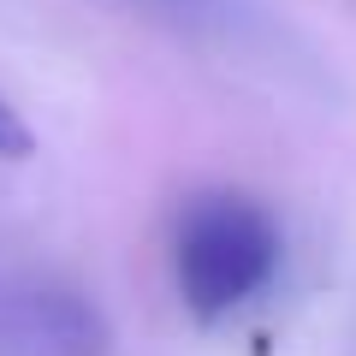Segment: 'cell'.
<instances>
[{"instance_id": "cell-1", "label": "cell", "mask_w": 356, "mask_h": 356, "mask_svg": "<svg viewBox=\"0 0 356 356\" xmlns=\"http://www.w3.org/2000/svg\"><path fill=\"white\" fill-rule=\"evenodd\" d=\"M280 273V226L255 196L202 191L172 220V280L196 321H226Z\"/></svg>"}, {"instance_id": "cell-3", "label": "cell", "mask_w": 356, "mask_h": 356, "mask_svg": "<svg viewBox=\"0 0 356 356\" xmlns=\"http://www.w3.org/2000/svg\"><path fill=\"white\" fill-rule=\"evenodd\" d=\"M30 149H36V137H30L24 113H18V107L0 95V161H24Z\"/></svg>"}, {"instance_id": "cell-2", "label": "cell", "mask_w": 356, "mask_h": 356, "mask_svg": "<svg viewBox=\"0 0 356 356\" xmlns=\"http://www.w3.org/2000/svg\"><path fill=\"white\" fill-rule=\"evenodd\" d=\"M125 6L154 18V24H166V30H178V36H226L238 24L232 0H125Z\"/></svg>"}]
</instances>
